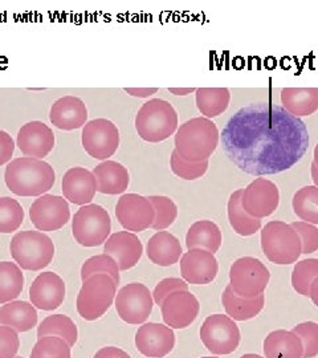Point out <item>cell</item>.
Returning a JSON list of instances; mask_svg holds the SVG:
<instances>
[{
  "mask_svg": "<svg viewBox=\"0 0 318 358\" xmlns=\"http://www.w3.org/2000/svg\"><path fill=\"white\" fill-rule=\"evenodd\" d=\"M223 152L242 171L273 176L298 164L309 148L301 118L276 103H254L239 109L220 134Z\"/></svg>",
  "mask_w": 318,
  "mask_h": 358,
  "instance_id": "obj_1",
  "label": "cell"
},
{
  "mask_svg": "<svg viewBox=\"0 0 318 358\" xmlns=\"http://www.w3.org/2000/svg\"><path fill=\"white\" fill-rule=\"evenodd\" d=\"M10 192L19 196H41L51 190L56 182L53 167L36 158H15L4 173Z\"/></svg>",
  "mask_w": 318,
  "mask_h": 358,
  "instance_id": "obj_2",
  "label": "cell"
},
{
  "mask_svg": "<svg viewBox=\"0 0 318 358\" xmlns=\"http://www.w3.org/2000/svg\"><path fill=\"white\" fill-rule=\"evenodd\" d=\"M220 133L217 124L203 115L191 118L178 127L174 150L186 161L203 162L217 150Z\"/></svg>",
  "mask_w": 318,
  "mask_h": 358,
  "instance_id": "obj_3",
  "label": "cell"
},
{
  "mask_svg": "<svg viewBox=\"0 0 318 358\" xmlns=\"http://www.w3.org/2000/svg\"><path fill=\"white\" fill-rule=\"evenodd\" d=\"M178 122V113L171 103L153 99L140 106L136 117V129L143 141L158 143L177 133Z\"/></svg>",
  "mask_w": 318,
  "mask_h": 358,
  "instance_id": "obj_4",
  "label": "cell"
},
{
  "mask_svg": "<svg viewBox=\"0 0 318 358\" xmlns=\"http://www.w3.org/2000/svg\"><path fill=\"white\" fill-rule=\"evenodd\" d=\"M261 250L273 264L289 266L297 263L301 251V241L292 226L282 220H270L261 229Z\"/></svg>",
  "mask_w": 318,
  "mask_h": 358,
  "instance_id": "obj_5",
  "label": "cell"
},
{
  "mask_svg": "<svg viewBox=\"0 0 318 358\" xmlns=\"http://www.w3.org/2000/svg\"><path fill=\"white\" fill-rule=\"evenodd\" d=\"M10 251L20 268L41 271L51 264L55 256V244L41 231H20L13 236Z\"/></svg>",
  "mask_w": 318,
  "mask_h": 358,
  "instance_id": "obj_6",
  "label": "cell"
},
{
  "mask_svg": "<svg viewBox=\"0 0 318 358\" xmlns=\"http://www.w3.org/2000/svg\"><path fill=\"white\" fill-rule=\"evenodd\" d=\"M117 284L108 275H94L82 282L77 294L78 315L87 321L99 320L115 303Z\"/></svg>",
  "mask_w": 318,
  "mask_h": 358,
  "instance_id": "obj_7",
  "label": "cell"
},
{
  "mask_svg": "<svg viewBox=\"0 0 318 358\" xmlns=\"http://www.w3.org/2000/svg\"><path fill=\"white\" fill-rule=\"evenodd\" d=\"M270 280L267 266L257 257L243 256L229 269V287L243 299H254L264 294Z\"/></svg>",
  "mask_w": 318,
  "mask_h": 358,
  "instance_id": "obj_8",
  "label": "cell"
},
{
  "mask_svg": "<svg viewBox=\"0 0 318 358\" xmlns=\"http://www.w3.org/2000/svg\"><path fill=\"white\" fill-rule=\"evenodd\" d=\"M112 231L109 213L100 205L81 206L72 220V234L82 247H99L108 241Z\"/></svg>",
  "mask_w": 318,
  "mask_h": 358,
  "instance_id": "obj_9",
  "label": "cell"
},
{
  "mask_svg": "<svg viewBox=\"0 0 318 358\" xmlns=\"http://www.w3.org/2000/svg\"><path fill=\"white\" fill-rule=\"evenodd\" d=\"M199 334L207 350L215 356L231 355L242 343L240 328L227 315L208 316L203 321Z\"/></svg>",
  "mask_w": 318,
  "mask_h": 358,
  "instance_id": "obj_10",
  "label": "cell"
},
{
  "mask_svg": "<svg viewBox=\"0 0 318 358\" xmlns=\"http://www.w3.org/2000/svg\"><path fill=\"white\" fill-rule=\"evenodd\" d=\"M115 304L121 320L130 325H142L153 312V294L142 282H130L115 294Z\"/></svg>",
  "mask_w": 318,
  "mask_h": 358,
  "instance_id": "obj_11",
  "label": "cell"
},
{
  "mask_svg": "<svg viewBox=\"0 0 318 358\" xmlns=\"http://www.w3.org/2000/svg\"><path fill=\"white\" fill-rule=\"evenodd\" d=\"M82 148L92 158L108 161L120 146V130L106 118H96L85 124L81 134Z\"/></svg>",
  "mask_w": 318,
  "mask_h": 358,
  "instance_id": "obj_12",
  "label": "cell"
},
{
  "mask_svg": "<svg viewBox=\"0 0 318 358\" xmlns=\"http://www.w3.org/2000/svg\"><path fill=\"white\" fill-rule=\"evenodd\" d=\"M280 203V192L275 182L256 178L243 189L242 206L250 217L264 219L275 214Z\"/></svg>",
  "mask_w": 318,
  "mask_h": 358,
  "instance_id": "obj_13",
  "label": "cell"
},
{
  "mask_svg": "<svg viewBox=\"0 0 318 358\" xmlns=\"http://www.w3.org/2000/svg\"><path fill=\"white\" fill-rule=\"evenodd\" d=\"M29 217L38 231L51 232L63 229L69 222L71 210L64 196L44 194L31 205Z\"/></svg>",
  "mask_w": 318,
  "mask_h": 358,
  "instance_id": "obj_14",
  "label": "cell"
},
{
  "mask_svg": "<svg viewBox=\"0 0 318 358\" xmlns=\"http://www.w3.org/2000/svg\"><path fill=\"white\" fill-rule=\"evenodd\" d=\"M115 217L125 230L136 234L152 229L155 213L147 196L124 194L115 206Z\"/></svg>",
  "mask_w": 318,
  "mask_h": 358,
  "instance_id": "obj_15",
  "label": "cell"
},
{
  "mask_svg": "<svg viewBox=\"0 0 318 358\" xmlns=\"http://www.w3.org/2000/svg\"><path fill=\"white\" fill-rule=\"evenodd\" d=\"M159 307L164 322L173 331L189 328L201 312V303L190 291H178L167 296Z\"/></svg>",
  "mask_w": 318,
  "mask_h": 358,
  "instance_id": "obj_16",
  "label": "cell"
},
{
  "mask_svg": "<svg viewBox=\"0 0 318 358\" xmlns=\"http://www.w3.org/2000/svg\"><path fill=\"white\" fill-rule=\"evenodd\" d=\"M175 344L174 331L161 322H145L136 333V348L145 357H166L174 350Z\"/></svg>",
  "mask_w": 318,
  "mask_h": 358,
  "instance_id": "obj_17",
  "label": "cell"
},
{
  "mask_svg": "<svg viewBox=\"0 0 318 358\" xmlns=\"http://www.w3.org/2000/svg\"><path fill=\"white\" fill-rule=\"evenodd\" d=\"M180 275L187 284L207 285L219 273V263L214 254L205 250H189L180 260Z\"/></svg>",
  "mask_w": 318,
  "mask_h": 358,
  "instance_id": "obj_18",
  "label": "cell"
},
{
  "mask_svg": "<svg viewBox=\"0 0 318 358\" xmlns=\"http://www.w3.org/2000/svg\"><path fill=\"white\" fill-rule=\"evenodd\" d=\"M55 142L53 130L41 121H31L23 125L16 137V145L22 154L36 159H43L51 153Z\"/></svg>",
  "mask_w": 318,
  "mask_h": 358,
  "instance_id": "obj_19",
  "label": "cell"
},
{
  "mask_svg": "<svg viewBox=\"0 0 318 358\" xmlns=\"http://www.w3.org/2000/svg\"><path fill=\"white\" fill-rule=\"evenodd\" d=\"M103 254L112 256L120 271L134 268L143 255V245L140 238L129 231L112 234L103 245Z\"/></svg>",
  "mask_w": 318,
  "mask_h": 358,
  "instance_id": "obj_20",
  "label": "cell"
},
{
  "mask_svg": "<svg viewBox=\"0 0 318 358\" xmlns=\"http://www.w3.org/2000/svg\"><path fill=\"white\" fill-rule=\"evenodd\" d=\"M65 282L55 272H43L29 288L31 304L41 310H55L65 299Z\"/></svg>",
  "mask_w": 318,
  "mask_h": 358,
  "instance_id": "obj_21",
  "label": "cell"
},
{
  "mask_svg": "<svg viewBox=\"0 0 318 358\" xmlns=\"http://www.w3.org/2000/svg\"><path fill=\"white\" fill-rule=\"evenodd\" d=\"M62 185L64 198L73 205H90L97 192L96 178L85 167H71L64 174Z\"/></svg>",
  "mask_w": 318,
  "mask_h": 358,
  "instance_id": "obj_22",
  "label": "cell"
},
{
  "mask_svg": "<svg viewBox=\"0 0 318 358\" xmlns=\"http://www.w3.org/2000/svg\"><path fill=\"white\" fill-rule=\"evenodd\" d=\"M50 120L60 130H76L85 127L88 109L85 103L76 96H64L52 105Z\"/></svg>",
  "mask_w": 318,
  "mask_h": 358,
  "instance_id": "obj_23",
  "label": "cell"
},
{
  "mask_svg": "<svg viewBox=\"0 0 318 358\" xmlns=\"http://www.w3.org/2000/svg\"><path fill=\"white\" fill-rule=\"evenodd\" d=\"M146 255L159 267H171L180 260L183 247L175 235L167 231H158L146 244Z\"/></svg>",
  "mask_w": 318,
  "mask_h": 358,
  "instance_id": "obj_24",
  "label": "cell"
},
{
  "mask_svg": "<svg viewBox=\"0 0 318 358\" xmlns=\"http://www.w3.org/2000/svg\"><path fill=\"white\" fill-rule=\"evenodd\" d=\"M97 182V192L106 195H120L127 192L130 183V174L127 167L115 161H103L93 169Z\"/></svg>",
  "mask_w": 318,
  "mask_h": 358,
  "instance_id": "obj_25",
  "label": "cell"
},
{
  "mask_svg": "<svg viewBox=\"0 0 318 358\" xmlns=\"http://www.w3.org/2000/svg\"><path fill=\"white\" fill-rule=\"evenodd\" d=\"M264 358H303L304 346L300 337L287 329L268 333L264 340Z\"/></svg>",
  "mask_w": 318,
  "mask_h": 358,
  "instance_id": "obj_26",
  "label": "cell"
},
{
  "mask_svg": "<svg viewBox=\"0 0 318 358\" xmlns=\"http://www.w3.org/2000/svg\"><path fill=\"white\" fill-rule=\"evenodd\" d=\"M223 235L215 222L202 219L190 226L186 235L187 250H205L211 254H217L222 247Z\"/></svg>",
  "mask_w": 318,
  "mask_h": 358,
  "instance_id": "obj_27",
  "label": "cell"
},
{
  "mask_svg": "<svg viewBox=\"0 0 318 358\" xmlns=\"http://www.w3.org/2000/svg\"><path fill=\"white\" fill-rule=\"evenodd\" d=\"M222 304L226 310V315L232 320H252L266 307V296L260 294L254 299H243L227 285L222 294Z\"/></svg>",
  "mask_w": 318,
  "mask_h": 358,
  "instance_id": "obj_28",
  "label": "cell"
},
{
  "mask_svg": "<svg viewBox=\"0 0 318 358\" xmlns=\"http://www.w3.org/2000/svg\"><path fill=\"white\" fill-rule=\"evenodd\" d=\"M0 324L16 332H28L38 324V310L28 301L13 300L0 308Z\"/></svg>",
  "mask_w": 318,
  "mask_h": 358,
  "instance_id": "obj_29",
  "label": "cell"
},
{
  "mask_svg": "<svg viewBox=\"0 0 318 358\" xmlns=\"http://www.w3.org/2000/svg\"><path fill=\"white\" fill-rule=\"evenodd\" d=\"M281 106L297 118L315 115L318 110V88H284Z\"/></svg>",
  "mask_w": 318,
  "mask_h": 358,
  "instance_id": "obj_30",
  "label": "cell"
},
{
  "mask_svg": "<svg viewBox=\"0 0 318 358\" xmlns=\"http://www.w3.org/2000/svg\"><path fill=\"white\" fill-rule=\"evenodd\" d=\"M243 189L232 192L227 203L229 224L240 236H252L261 229V219L250 217L242 206Z\"/></svg>",
  "mask_w": 318,
  "mask_h": 358,
  "instance_id": "obj_31",
  "label": "cell"
},
{
  "mask_svg": "<svg viewBox=\"0 0 318 358\" xmlns=\"http://www.w3.org/2000/svg\"><path fill=\"white\" fill-rule=\"evenodd\" d=\"M231 92L229 88H198L195 103L201 115L211 120L223 115L229 109Z\"/></svg>",
  "mask_w": 318,
  "mask_h": 358,
  "instance_id": "obj_32",
  "label": "cell"
},
{
  "mask_svg": "<svg viewBox=\"0 0 318 358\" xmlns=\"http://www.w3.org/2000/svg\"><path fill=\"white\" fill-rule=\"evenodd\" d=\"M24 288L22 268L11 262H0V304L17 299Z\"/></svg>",
  "mask_w": 318,
  "mask_h": 358,
  "instance_id": "obj_33",
  "label": "cell"
},
{
  "mask_svg": "<svg viewBox=\"0 0 318 358\" xmlns=\"http://www.w3.org/2000/svg\"><path fill=\"white\" fill-rule=\"evenodd\" d=\"M53 336L64 340L68 345L75 346L78 337L76 324L65 315H52L45 317L38 327V337Z\"/></svg>",
  "mask_w": 318,
  "mask_h": 358,
  "instance_id": "obj_34",
  "label": "cell"
},
{
  "mask_svg": "<svg viewBox=\"0 0 318 358\" xmlns=\"http://www.w3.org/2000/svg\"><path fill=\"white\" fill-rule=\"evenodd\" d=\"M292 207L294 214L301 222L310 224H318V187L304 186L298 189L292 199Z\"/></svg>",
  "mask_w": 318,
  "mask_h": 358,
  "instance_id": "obj_35",
  "label": "cell"
},
{
  "mask_svg": "<svg viewBox=\"0 0 318 358\" xmlns=\"http://www.w3.org/2000/svg\"><path fill=\"white\" fill-rule=\"evenodd\" d=\"M147 198L153 205L155 213L152 229L155 231H165L168 229L178 217V206L175 205L171 198L165 195H152Z\"/></svg>",
  "mask_w": 318,
  "mask_h": 358,
  "instance_id": "obj_36",
  "label": "cell"
},
{
  "mask_svg": "<svg viewBox=\"0 0 318 358\" xmlns=\"http://www.w3.org/2000/svg\"><path fill=\"white\" fill-rule=\"evenodd\" d=\"M120 268L112 256L101 254V255L92 256L85 260L81 267V280H87L90 276L94 275H108L110 276L115 284H120Z\"/></svg>",
  "mask_w": 318,
  "mask_h": 358,
  "instance_id": "obj_37",
  "label": "cell"
},
{
  "mask_svg": "<svg viewBox=\"0 0 318 358\" xmlns=\"http://www.w3.org/2000/svg\"><path fill=\"white\" fill-rule=\"evenodd\" d=\"M24 220V210L11 196L0 198V234H11L19 230Z\"/></svg>",
  "mask_w": 318,
  "mask_h": 358,
  "instance_id": "obj_38",
  "label": "cell"
},
{
  "mask_svg": "<svg viewBox=\"0 0 318 358\" xmlns=\"http://www.w3.org/2000/svg\"><path fill=\"white\" fill-rule=\"evenodd\" d=\"M318 278V259H304L297 262L292 272L293 289L301 296L309 294V287Z\"/></svg>",
  "mask_w": 318,
  "mask_h": 358,
  "instance_id": "obj_39",
  "label": "cell"
},
{
  "mask_svg": "<svg viewBox=\"0 0 318 358\" xmlns=\"http://www.w3.org/2000/svg\"><path fill=\"white\" fill-rule=\"evenodd\" d=\"M31 358H71V346L59 337L45 336L32 348Z\"/></svg>",
  "mask_w": 318,
  "mask_h": 358,
  "instance_id": "obj_40",
  "label": "cell"
},
{
  "mask_svg": "<svg viewBox=\"0 0 318 358\" xmlns=\"http://www.w3.org/2000/svg\"><path fill=\"white\" fill-rule=\"evenodd\" d=\"M170 167L171 171L185 180H196L202 178L208 170V161L203 162H190L183 159L175 150L171 152L170 157Z\"/></svg>",
  "mask_w": 318,
  "mask_h": 358,
  "instance_id": "obj_41",
  "label": "cell"
},
{
  "mask_svg": "<svg viewBox=\"0 0 318 358\" xmlns=\"http://www.w3.org/2000/svg\"><path fill=\"white\" fill-rule=\"evenodd\" d=\"M304 346V357L315 358L318 356V324L315 321H304L293 328Z\"/></svg>",
  "mask_w": 318,
  "mask_h": 358,
  "instance_id": "obj_42",
  "label": "cell"
},
{
  "mask_svg": "<svg viewBox=\"0 0 318 358\" xmlns=\"http://www.w3.org/2000/svg\"><path fill=\"white\" fill-rule=\"evenodd\" d=\"M293 229L297 232L300 241H301V251L303 254L309 255L318 251V227L315 224L306 223V222H293Z\"/></svg>",
  "mask_w": 318,
  "mask_h": 358,
  "instance_id": "obj_43",
  "label": "cell"
},
{
  "mask_svg": "<svg viewBox=\"0 0 318 358\" xmlns=\"http://www.w3.org/2000/svg\"><path fill=\"white\" fill-rule=\"evenodd\" d=\"M178 291H189V284L179 278H166L154 288V303L157 306H161L167 296Z\"/></svg>",
  "mask_w": 318,
  "mask_h": 358,
  "instance_id": "obj_44",
  "label": "cell"
},
{
  "mask_svg": "<svg viewBox=\"0 0 318 358\" xmlns=\"http://www.w3.org/2000/svg\"><path fill=\"white\" fill-rule=\"evenodd\" d=\"M20 348L17 332L13 328L0 325V358H15Z\"/></svg>",
  "mask_w": 318,
  "mask_h": 358,
  "instance_id": "obj_45",
  "label": "cell"
},
{
  "mask_svg": "<svg viewBox=\"0 0 318 358\" xmlns=\"http://www.w3.org/2000/svg\"><path fill=\"white\" fill-rule=\"evenodd\" d=\"M15 152V141L13 137L0 129V166L10 164Z\"/></svg>",
  "mask_w": 318,
  "mask_h": 358,
  "instance_id": "obj_46",
  "label": "cell"
},
{
  "mask_svg": "<svg viewBox=\"0 0 318 358\" xmlns=\"http://www.w3.org/2000/svg\"><path fill=\"white\" fill-rule=\"evenodd\" d=\"M93 358H131L125 350L115 346L101 348Z\"/></svg>",
  "mask_w": 318,
  "mask_h": 358,
  "instance_id": "obj_47",
  "label": "cell"
},
{
  "mask_svg": "<svg viewBox=\"0 0 318 358\" xmlns=\"http://www.w3.org/2000/svg\"><path fill=\"white\" fill-rule=\"evenodd\" d=\"M127 94L138 99H146L150 97L155 93H158V88H124Z\"/></svg>",
  "mask_w": 318,
  "mask_h": 358,
  "instance_id": "obj_48",
  "label": "cell"
},
{
  "mask_svg": "<svg viewBox=\"0 0 318 358\" xmlns=\"http://www.w3.org/2000/svg\"><path fill=\"white\" fill-rule=\"evenodd\" d=\"M308 297H310V300L313 301V304H315L316 307H318V278H316V279L312 282V284H310Z\"/></svg>",
  "mask_w": 318,
  "mask_h": 358,
  "instance_id": "obj_49",
  "label": "cell"
},
{
  "mask_svg": "<svg viewBox=\"0 0 318 358\" xmlns=\"http://www.w3.org/2000/svg\"><path fill=\"white\" fill-rule=\"evenodd\" d=\"M168 92L174 96H187L190 93H195L196 88H168Z\"/></svg>",
  "mask_w": 318,
  "mask_h": 358,
  "instance_id": "obj_50",
  "label": "cell"
},
{
  "mask_svg": "<svg viewBox=\"0 0 318 358\" xmlns=\"http://www.w3.org/2000/svg\"><path fill=\"white\" fill-rule=\"evenodd\" d=\"M310 176H312V180H313L315 186L318 187V165H316L313 161L310 165Z\"/></svg>",
  "mask_w": 318,
  "mask_h": 358,
  "instance_id": "obj_51",
  "label": "cell"
},
{
  "mask_svg": "<svg viewBox=\"0 0 318 358\" xmlns=\"http://www.w3.org/2000/svg\"><path fill=\"white\" fill-rule=\"evenodd\" d=\"M240 358H264L261 357L260 355H256V353H247V355H244Z\"/></svg>",
  "mask_w": 318,
  "mask_h": 358,
  "instance_id": "obj_52",
  "label": "cell"
},
{
  "mask_svg": "<svg viewBox=\"0 0 318 358\" xmlns=\"http://www.w3.org/2000/svg\"><path fill=\"white\" fill-rule=\"evenodd\" d=\"M313 157H315V159H313V162L318 165V143L316 145V148H315V153H313Z\"/></svg>",
  "mask_w": 318,
  "mask_h": 358,
  "instance_id": "obj_53",
  "label": "cell"
},
{
  "mask_svg": "<svg viewBox=\"0 0 318 358\" xmlns=\"http://www.w3.org/2000/svg\"><path fill=\"white\" fill-rule=\"evenodd\" d=\"M201 358H217V356H212V357H201Z\"/></svg>",
  "mask_w": 318,
  "mask_h": 358,
  "instance_id": "obj_54",
  "label": "cell"
},
{
  "mask_svg": "<svg viewBox=\"0 0 318 358\" xmlns=\"http://www.w3.org/2000/svg\"><path fill=\"white\" fill-rule=\"evenodd\" d=\"M15 358H23V357H15Z\"/></svg>",
  "mask_w": 318,
  "mask_h": 358,
  "instance_id": "obj_55",
  "label": "cell"
}]
</instances>
